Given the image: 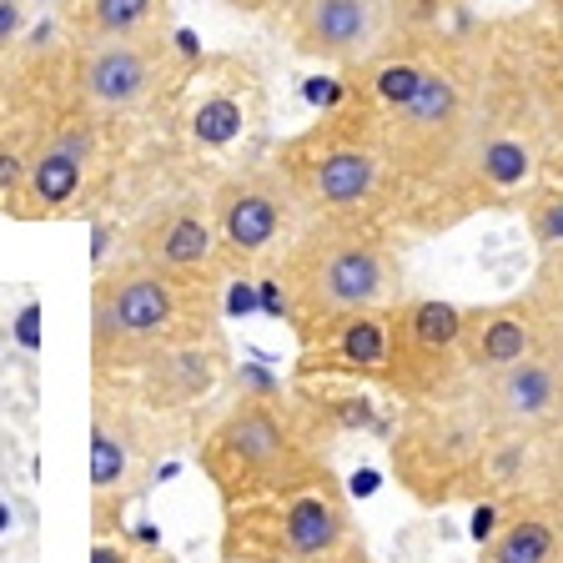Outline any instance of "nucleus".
<instances>
[{
	"label": "nucleus",
	"mask_w": 563,
	"mask_h": 563,
	"mask_svg": "<svg viewBox=\"0 0 563 563\" xmlns=\"http://www.w3.org/2000/svg\"><path fill=\"white\" fill-rule=\"evenodd\" d=\"M553 126L539 91V25L493 21V51L483 70L478 111L448 181L412 217V232H448L478 211L518 207L549 176Z\"/></svg>",
	"instance_id": "f257e3e1"
},
{
	"label": "nucleus",
	"mask_w": 563,
	"mask_h": 563,
	"mask_svg": "<svg viewBox=\"0 0 563 563\" xmlns=\"http://www.w3.org/2000/svg\"><path fill=\"white\" fill-rule=\"evenodd\" d=\"M493 51V21H468L457 31H443L433 41V56L422 70L418 91L377 117V141L393 166V187H398V211L393 222L408 227L428 197L448 181L463 141H468L473 111H478L483 70H488Z\"/></svg>",
	"instance_id": "f03ea898"
},
{
	"label": "nucleus",
	"mask_w": 563,
	"mask_h": 563,
	"mask_svg": "<svg viewBox=\"0 0 563 563\" xmlns=\"http://www.w3.org/2000/svg\"><path fill=\"white\" fill-rule=\"evenodd\" d=\"M197 468L217 488L222 508L332 478L322 422L307 402L282 398L277 387H246L222 412H211L197 433Z\"/></svg>",
	"instance_id": "7ed1b4c3"
},
{
	"label": "nucleus",
	"mask_w": 563,
	"mask_h": 563,
	"mask_svg": "<svg viewBox=\"0 0 563 563\" xmlns=\"http://www.w3.org/2000/svg\"><path fill=\"white\" fill-rule=\"evenodd\" d=\"M272 272L297 342L317 338L347 312L387 307L402 297L393 232L387 222H367V217H307V227L272 262Z\"/></svg>",
	"instance_id": "20e7f679"
},
{
	"label": "nucleus",
	"mask_w": 563,
	"mask_h": 563,
	"mask_svg": "<svg viewBox=\"0 0 563 563\" xmlns=\"http://www.w3.org/2000/svg\"><path fill=\"white\" fill-rule=\"evenodd\" d=\"M222 338L217 287L156 272L136 257L101 267L91 287V367L96 377H131L162 352Z\"/></svg>",
	"instance_id": "39448f33"
},
{
	"label": "nucleus",
	"mask_w": 563,
	"mask_h": 563,
	"mask_svg": "<svg viewBox=\"0 0 563 563\" xmlns=\"http://www.w3.org/2000/svg\"><path fill=\"white\" fill-rule=\"evenodd\" d=\"M272 166L287 176L307 217L393 222L398 211V187H393V166L377 141V121L347 96L322 106L312 126L282 141L272 152Z\"/></svg>",
	"instance_id": "423d86ee"
},
{
	"label": "nucleus",
	"mask_w": 563,
	"mask_h": 563,
	"mask_svg": "<svg viewBox=\"0 0 563 563\" xmlns=\"http://www.w3.org/2000/svg\"><path fill=\"white\" fill-rule=\"evenodd\" d=\"M191 66L187 35L146 31L121 35V41H66L60 70H66V96L101 121H136L146 111L176 106Z\"/></svg>",
	"instance_id": "0eeeda50"
},
{
	"label": "nucleus",
	"mask_w": 563,
	"mask_h": 563,
	"mask_svg": "<svg viewBox=\"0 0 563 563\" xmlns=\"http://www.w3.org/2000/svg\"><path fill=\"white\" fill-rule=\"evenodd\" d=\"M488 448L493 433L473 402V387H457L438 402L408 408L398 438H393V453H387V468L412 504L443 508L463 504V498H483Z\"/></svg>",
	"instance_id": "6e6552de"
},
{
	"label": "nucleus",
	"mask_w": 563,
	"mask_h": 563,
	"mask_svg": "<svg viewBox=\"0 0 563 563\" xmlns=\"http://www.w3.org/2000/svg\"><path fill=\"white\" fill-rule=\"evenodd\" d=\"M222 563H317L357 543L352 508L332 478L222 508Z\"/></svg>",
	"instance_id": "1a4fd4ad"
},
{
	"label": "nucleus",
	"mask_w": 563,
	"mask_h": 563,
	"mask_svg": "<svg viewBox=\"0 0 563 563\" xmlns=\"http://www.w3.org/2000/svg\"><path fill=\"white\" fill-rule=\"evenodd\" d=\"M162 453V412L131 393L121 377H96L91 402V523L117 533L126 504L146 488Z\"/></svg>",
	"instance_id": "9d476101"
},
{
	"label": "nucleus",
	"mask_w": 563,
	"mask_h": 563,
	"mask_svg": "<svg viewBox=\"0 0 563 563\" xmlns=\"http://www.w3.org/2000/svg\"><path fill=\"white\" fill-rule=\"evenodd\" d=\"M387 398L402 408L438 402L468 387L463 357V307L443 297H398L387 302V363L377 377Z\"/></svg>",
	"instance_id": "9b49d317"
},
{
	"label": "nucleus",
	"mask_w": 563,
	"mask_h": 563,
	"mask_svg": "<svg viewBox=\"0 0 563 563\" xmlns=\"http://www.w3.org/2000/svg\"><path fill=\"white\" fill-rule=\"evenodd\" d=\"M211 227L222 242L227 272H257L292 246V236L307 227V211L287 176L272 162L236 166L211 187Z\"/></svg>",
	"instance_id": "f8f14e48"
},
{
	"label": "nucleus",
	"mask_w": 563,
	"mask_h": 563,
	"mask_svg": "<svg viewBox=\"0 0 563 563\" xmlns=\"http://www.w3.org/2000/svg\"><path fill=\"white\" fill-rule=\"evenodd\" d=\"M106 126L111 121H101L96 111L66 96L35 136L31 156H25V176L5 211L25 217V222H46V217H66L76 201H86V191L96 187V176L106 166Z\"/></svg>",
	"instance_id": "ddd939ff"
},
{
	"label": "nucleus",
	"mask_w": 563,
	"mask_h": 563,
	"mask_svg": "<svg viewBox=\"0 0 563 563\" xmlns=\"http://www.w3.org/2000/svg\"><path fill=\"white\" fill-rule=\"evenodd\" d=\"M473 402L493 438H559L563 433V342L549 338L539 352L498 367L488 377H468Z\"/></svg>",
	"instance_id": "4468645a"
},
{
	"label": "nucleus",
	"mask_w": 563,
	"mask_h": 563,
	"mask_svg": "<svg viewBox=\"0 0 563 563\" xmlns=\"http://www.w3.org/2000/svg\"><path fill=\"white\" fill-rule=\"evenodd\" d=\"M282 35L302 60L347 70L393 35V0H297Z\"/></svg>",
	"instance_id": "2eb2a0df"
},
{
	"label": "nucleus",
	"mask_w": 563,
	"mask_h": 563,
	"mask_svg": "<svg viewBox=\"0 0 563 563\" xmlns=\"http://www.w3.org/2000/svg\"><path fill=\"white\" fill-rule=\"evenodd\" d=\"M126 257L146 262L156 272H172V277L207 282V287H222L227 277V257H222V242H217V227H211L207 197H176L166 207L146 211L131 227Z\"/></svg>",
	"instance_id": "dca6fc26"
},
{
	"label": "nucleus",
	"mask_w": 563,
	"mask_h": 563,
	"mask_svg": "<svg viewBox=\"0 0 563 563\" xmlns=\"http://www.w3.org/2000/svg\"><path fill=\"white\" fill-rule=\"evenodd\" d=\"M181 131L197 152H227L262 117V86L257 76L236 60H217V66H191L187 86H181Z\"/></svg>",
	"instance_id": "f3484780"
},
{
	"label": "nucleus",
	"mask_w": 563,
	"mask_h": 563,
	"mask_svg": "<svg viewBox=\"0 0 563 563\" xmlns=\"http://www.w3.org/2000/svg\"><path fill=\"white\" fill-rule=\"evenodd\" d=\"M553 338L543 307L528 297V287L504 302L463 307V357H468V377H488L498 367H514L518 357L539 352Z\"/></svg>",
	"instance_id": "a211bd4d"
},
{
	"label": "nucleus",
	"mask_w": 563,
	"mask_h": 563,
	"mask_svg": "<svg viewBox=\"0 0 563 563\" xmlns=\"http://www.w3.org/2000/svg\"><path fill=\"white\" fill-rule=\"evenodd\" d=\"M297 347V373L307 383H377L387 363V307L338 317Z\"/></svg>",
	"instance_id": "6ab92c4d"
},
{
	"label": "nucleus",
	"mask_w": 563,
	"mask_h": 563,
	"mask_svg": "<svg viewBox=\"0 0 563 563\" xmlns=\"http://www.w3.org/2000/svg\"><path fill=\"white\" fill-rule=\"evenodd\" d=\"M478 543V563H563V508L549 493L508 498Z\"/></svg>",
	"instance_id": "aec40b11"
},
{
	"label": "nucleus",
	"mask_w": 563,
	"mask_h": 563,
	"mask_svg": "<svg viewBox=\"0 0 563 563\" xmlns=\"http://www.w3.org/2000/svg\"><path fill=\"white\" fill-rule=\"evenodd\" d=\"M66 41H121L172 25V0H76L66 15Z\"/></svg>",
	"instance_id": "412c9836"
},
{
	"label": "nucleus",
	"mask_w": 563,
	"mask_h": 563,
	"mask_svg": "<svg viewBox=\"0 0 563 563\" xmlns=\"http://www.w3.org/2000/svg\"><path fill=\"white\" fill-rule=\"evenodd\" d=\"M518 211H523L528 242H533L539 257L543 252H563V176H543L539 187L518 201Z\"/></svg>",
	"instance_id": "4be33fe9"
},
{
	"label": "nucleus",
	"mask_w": 563,
	"mask_h": 563,
	"mask_svg": "<svg viewBox=\"0 0 563 563\" xmlns=\"http://www.w3.org/2000/svg\"><path fill=\"white\" fill-rule=\"evenodd\" d=\"M473 0H393V35H443L468 25Z\"/></svg>",
	"instance_id": "5701e85b"
},
{
	"label": "nucleus",
	"mask_w": 563,
	"mask_h": 563,
	"mask_svg": "<svg viewBox=\"0 0 563 563\" xmlns=\"http://www.w3.org/2000/svg\"><path fill=\"white\" fill-rule=\"evenodd\" d=\"M539 91L549 106L553 152H563V31L549 21L539 25Z\"/></svg>",
	"instance_id": "b1692460"
},
{
	"label": "nucleus",
	"mask_w": 563,
	"mask_h": 563,
	"mask_svg": "<svg viewBox=\"0 0 563 563\" xmlns=\"http://www.w3.org/2000/svg\"><path fill=\"white\" fill-rule=\"evenodd\" d=\"M528 297L543 307L553 338L563 342V252H543L533 277H528Z\"/></svg>",
	"instance_id": "393cba45"
},
{
	"label": "nucleus",
	"mask_w": 563,
	"mask_h": 563,
	"mask_svg": "<svg viewBox=\"0 0 563 563\" xmlns=\"http://www.w3.org/2000/svg\"><path fill=\"white\" fill-rule=\"evenodd\" d=\"M91 563H176L156 539H131L126 528L117 533H96L91 539Z\"/></svg>",
	"instance_id": "a878e982"
},
{
	"label": "nucleus",
	"mask_w": 563,
	"mask_h": 563,
	"mask_svg": "<svg viewBox=\"0 0 563 563\" xmlns=\"http://www.w3.org/2000/svg\"><path fill=\"white\" fill-rule=\"evenodd\" d=\"M25 31H31V11H25L21 0H0V66H11L15 60Z\"/></svg>",
	"instance_id": "bb28decb"
},
{
	"label": "nucleus",
	"mask_w": 563,
	"mask_h": 563,
	"mask_svg": "<svg viewBox=\"0 0 563 563\" xmlns=\"http://www.w3.org/2000/svg\"><path fill=\"white\" fill-rule=\"evenodd\" d=\"M222 5L236 11V15H257V21H282L297 0H222Z\"/></svg>",
	"instance_id": "cd10ccee"
},
{
	"label": "nucleus",
	"mask_w": 563,
	"mask_h": 563,
	"mask_svg": "<svg viewBox=\"0 0 563 563\" xmlns=\"http://www.w3.org/2000/svg\"><path fill=\"white\" fill-rule=\"evenodd\" d=\"M539 493H549L553 504L563 508V438H559V448H553V463H549V478H543V488Z\"/></svg>",
	"instance_id": "c85d7f7f"
},
{
	"label": "nucleus",
	"mask_w": 563,
	"mask_h": 563,
	"mask_svg": "<svg viewBox=\"0 0 563 563\" xmlns=\"http://www.w3.org/2000/svg\"><path fill=\"white\" fill-rule=\"evenodd\" d=\"M317 563H373V553H367V549H363V539H357V543H347V549L328 553V559H317Z\"/></svg>",
	"instance_id": "c756f323"
},
{
	"label": "nucleus",
	"mask_w": 563,
	"mask_h": 563,
	"mask_svg": "<svg viewBox=\"0 0 563 563\" xmlns=\"http://www.w3.org/2000/svg\"><path fill=\"white\" fill-rule=\"evenodd\" d=\"M21 5H25L31 15H66L76 0H21Z\"/></svg>",
	"instance_id": "7c9ffc66"
},
{
	"label": "nucleus",
	"mask_w": 563,
	"mask_h": 563,
	"mask_svg": "<svg viewBox=\"0 0 563 563\" xmlns=\"http://www.w3.org/2000/svg\"><path fill=\"white\" fill-rule=\"evenodd\" d=\"M539 11H543V21L563 31V0H539Z\"/></svg>",
	"instance_id": "2f4dec72"
},
{
	"label": "nucleus",
	"mask_w": 563,
	"mask_h": 563,
	"mask_svg": "<svg viewBox=\"0 0 563 563\" xmlns=\"http://www.w3.org/2000/svg\"><path fill=\"white\" fill-rule=\"evenodd\" d=\"M21 342H25V347L35 342V307H25V317H21Z\"/></svg>",
	"instance_id": "473e14b6"
},
{
	"label": "nucleus",
	"mask_w": 563,
	"mask_h": 563,
	"mask_svg": "<svg viewBox=\"0 0 563 563\" xmlns=\"http://www.w3.org/2000/svg\"><path fill=\"white\" fill-rule=\"evenodd\" d=\"M5 518H11V514H5V504H0V528H5Z\"/></svg>",
	"instance_id": "72a5a7b5"
}]
</instances>
